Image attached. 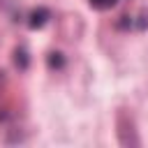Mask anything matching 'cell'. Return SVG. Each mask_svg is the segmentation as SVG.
I'll return each instance as SVG.
<instances>
[{
	"label": "cell",
	"instance_id": "cell-1",
	"mask_svg": "<svg viewBox=\"0 0 148 148\" xmlns=\"http://www.w3.org/2000/svg\"><path fill=\"white\" fill-rule=\"evenodd\" d=\"M46 18H49V9H35L32 14H30V28H42L44 23H46Z\"/></svg>",
	"mask_w": 148,
	"mask_h": 148
},
{
	"label": "cell",
	"instance_id": "cell-2",
	"mask_svg": "<svg viewBox=\"0 0 148 148\" xmlns=\"http://www.w3.org/2000/svg\"><path fill=\"white\" fill-rule=\"evenodd\" d=\"M14 56H16V58H14V60H16V65H18L21 69H25V67H28V53H25V49H16V53H14Z\"/></svg>",
	"mask_w": 148,
	"mask_h": 148
},
{
	"label": "cell",
	"instance_id": "cell-3",
	"mask_svg": "<svg viewBox=\"0 0 148 148\" xmlns=\"http://www.w3.org/2000/svg\"><path fill=\"white\" fill-rule=\"evenodd\" d=\"M62 62H65V60H62L60 53H51V56H49V65H51V67H62Z\"/></svg>",
	"mask_w": 148,
	"mask_h": 148
},
{
	"label": "cell",
	"instance_id": "cell-4",
	"mask_svg": "<svg viewBox=\"0 0 148 148\" xmlns=\"http://www.w3.org/2000/svg\"><path fill=\"white\" fill-rule=\"evenodd\" d=\"M116 0H90V5L92 7H97V9H106V7H111Z\"/></svg>",
	"mask_w": 148,
	"mask_h": 148
},
{
	"label": "cell",
	"instance_id": "cell-5",
	"mask_svg": "<svg viewBox=\"0 0 148 148\" xmlns=\"http://www.w3.org/2000/svg\"><path fill=\"white\" fill-rule=\"evenodd\" d=\"M136 28H139V30H146V28H148V12L141 14V21L136 23Z\"/></svg>",
	"mask_w": 148,
	"mask_h": 148
},
{
	"label": "cell",
	"instance_id": "cell-6",
	"mask_svg": "<svg viewBox=\"0 0 148 148\" xmlns=\"http://www.w3.org/2000/svg\"><path fill=\"white\" fill-rule=\"evenodd\" d=\"M0 120H2V113H0Z\"/></svg>",
	"mask_w": 148,
	"mask_h": 148
}]
</instances>
